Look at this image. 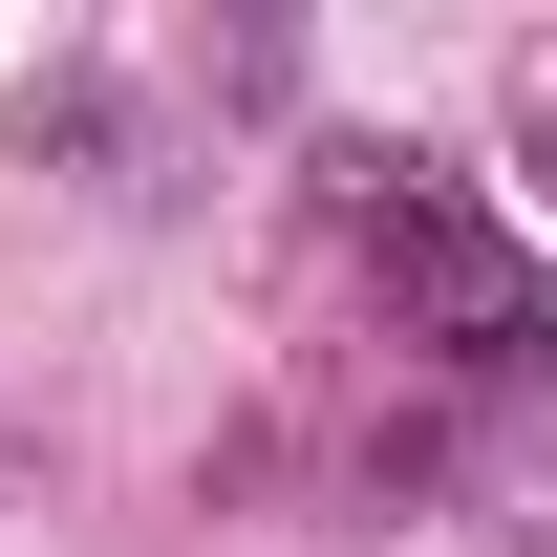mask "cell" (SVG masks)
<instances>
[{"label": "cell", "instance_id": "obj_2", "mask_svg": "<svg viewBox=\"0 0 557 557\" xmlns=\"http://www.w3.org/2000/svg\"><path fill=\"white\" fill-rule=\"evenodd\" d=\"M515 150H536V172H557V44H536V65H515Z\"/></svg>", "mask_w": 557, "mask_h": 557}, {"label": "cell", "instance_id": "obj_1", "mask_svg": "<svg viewBox=\"0 0 557 557\" xmlns=\"http://www.w3.org/2000/svg\"><path fill=\"white\" fill-rule=\"evenodd\" d=\"M364 258H386V322H408L429 364H472V386L557 364V278L515 258V236H493L450 172H408V150H386V172H364Z\"/></svg>", "mask_w": 557, "mask_h": 557}]
</instances>
